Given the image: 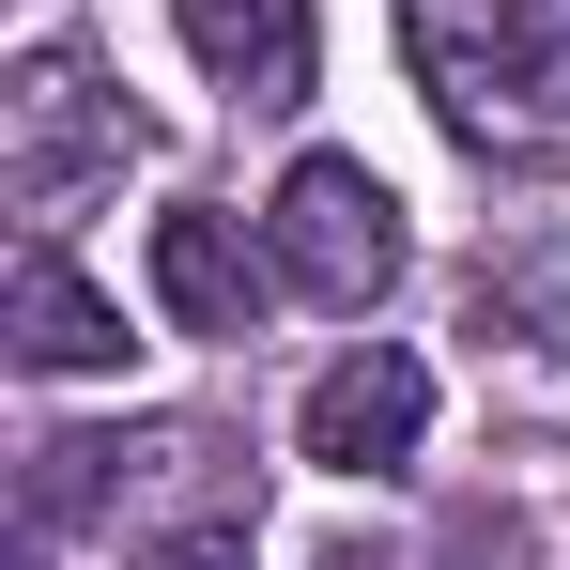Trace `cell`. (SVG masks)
<instances>
[{
	"label": "cell",
	"mask_w": 570,
	"mask_h": 570,
	"mask_svg": "<svg viewBox=\"0 0 570 570\" xmlns=\"http://www.w3.org/2000/svg\"><path fill=\"white\" fill-rule=\"evenodd\" d=\"M124 155H139V108L108 94L78 47H31L0 78V200L16 216H78L94 186H124Z\"/></svg>",
	"instance_id": "7a4b0ae2"
},
{
	"label": "cell",
	"mask_w": 570,
	"mask_h": 570,
	"mask_svg": "<svg viewBox=\"0 0 570 570\" xmlns=\"http://www.w3.org/2000/svg\"><path fill=\"white\" fill-rule=\"evenodd\" d=\"M200 47V78L247 108H308V0H170Z\"/></svg>",
	"instance_id": "8992f818"
},
{
	"label": "cell",
	"mask_w": 570,
	"mask_h": 570,
	"mask_svg": "<svg viewBox=\"0 0 570 570\" xmlns=\"http://www.w3.org/2000/svg\"><path fill=\"white\" fill-rule=\"evenodd\" d=\"M278 278L308 293V308H371V293L401 278V200H385L355 155H293V186H278Z\"/></svg>",
	"instance_id": "3957f363"
},
{
	"label": "cell",
	"mask_w": 570,
	"mask_h": 570,
	"mask_svg": "<svg viewBox=\"0 0 570 570\" xmlns=\"http://www.w3.org/2000/svg\"><path fill=\"white\" fill-rule=\"evenodd\" d=\"M124 570H247V540L232 524H186V540H155V556H124Z\"/></svg>",
	"instance_id": "ba28073f"
},
{
	"label": "cell",
	"mask_w": 570,
	"mask_h": 570,
	"mask_svg": "<svg viewBox=\"0 0 570 570\" xmlns=\"http://www.w3.org/2000/svg\"><path fill=\"white\" fill-rule=\"evenodd\" d=\"M0 340H16V371H124V308H108L62 247H31L16 293H0Z\"/></svg>",
	"instance_id": "52a82bcc"
},
{
	"label": "cell",
	"mask_w": 570,
	"mask_h": 570,
	"mask_svg": "<svg viewBox=\"0 0 570 570\" xmlns=\"http://www.w3.org/2000/svg\"><path fill=\"white\" fill-rule=\"evenodd\" d=\"M155 308L186 324V340H247V308H263V263H247V216H155Z\"/></svg>",
	"instance_id": "5b68a950"
},
{
	"label": "cell",
	"mask_w": 570,
	"mask_h": 570,
	"mask_svg": "<svg viewBox=\"0 0 570 570\" xmlns=\"http://www.w3.org/2000/svg\"><path fill=\"white\" fill-rule=\"evenodd\" d=\"M416 78L478 155H556L570 139V0H416Z\"/></svg>",
	"instance_id": "6da1fadb"
},
{
	"label": "cell",
	"mask_w": 570,
	"mask_h": 570,
	"mask_svg": "<svg viewBox=\"0 0 570 570\" xmlns=\"http://www.w3.org/2000/svg\"><path fill=\"white\" fill-rule=\"evenodd\" d=\"M308 463L324 478H385V463H416V432H432V371L401 355V340H371V355H340V371L308 385Z\"/></svg>",
	"instance_id": "277c9868"
}]
</instances>
